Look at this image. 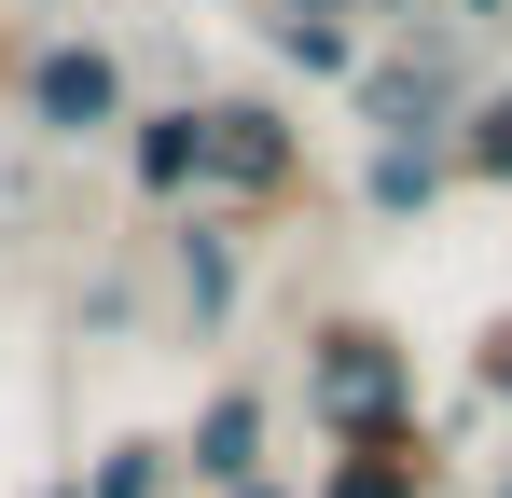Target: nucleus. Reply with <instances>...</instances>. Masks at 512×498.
I'll return each instance as SVG.
<instances>
[{
    "mask_svg": "<svg viewBox=\"0 0 512 498\" xmlns=\"http://www.w3.org/2000/svg\"><path fill=\"white\" fill-rule=\"evenodd\" d=\"M305 402H319V429H388V415H416L402 332H388V319H319V346H305Z\"/></svg>",
    "mask_w": 512,
    "mask_h": 498,
    "instance_id": "1",
    "label": "nucleus"
},
{
    "mask_svg": "<svg viewBox=\"0 0 512 498\" xmlns=\"http://www.w3.org/2000/svg\"><path fill=\"white\" fill-rule=\"evenodd\" d=\"M14 111H28V139H111L125 125V56L111 42H28L14 56Z\"/></svg>",
    "mask_w": 512,
    "mask_h": 498,
    "instance_id": "2",
    "label": "nucleus"
},
{
    "mask_svg": "<svg viewBox=\"0 0 512 498\" xmlns=\"http://www.w3.org/2000/svg\"><path fill=\"white\" fill-rule=\"evenodd\" d=\"M346 97H360V125H374V139H443V125L471 111V70H457V42H402V56H374V42H360Z\"/></svg>",
    "mask_w": 512,
    "mask_h": 498,
    "instance_id": "3",
    "label": "nucleus"
},
{
    "mask_svg": "<svg viewBox=\"0 0 512 498\" xmlns=\"http://www.w3.org/2000/svg\"><path fill=\"white\" fill-rule=\"evenodd\" d=\"M208 194H236L250 222L305 194V153H291V111L277 97H208Z\"/></svg>",
    "mask_w": 512,
    "mask_h": 498,
    "instance_id": "4",
    "label": "nucleus"
},
{
    "mask_svg": "<svg viewBox=\"0 0 512 498\" xmlns=\"http://www.w3.org/2000/svg\"><path fill=\"white\" fill-rule=\"evenodd\" d=\"M305 498H443V429L429 415H388V429H333L319 485Z\"/></svg>",
    "mask_w": 512,
    "mask_h": 498,
    "instance_id": "5",
    "label": "nucleus"
},
{
    "mask_svg": "<svg viewBox=\"0 0 512 498\" xmlns=\"http://www.w3.org/2000/svg\"><path fill=\"white\" fill-rule=\"evenodd\" d=\"M167 443H180V485H208V498H236V485L277 471V457H263V388H236V374H222V388L194 402V429H167Z\"/></svg>",
    "mask_w": 512,
    "mask_h": 498,
    "instance_id": "6",
    "label": "nucleus"
},
{
    "mask_svg": "<svg viewBox=\"0 0 512 498\" xmlns=\"http://www.w3.org/2000/svg\"><path fill=\"white\" fill-rule=\"evenodd\" d=\"M125 166H139V194H153V208H194V194H208V97L139 111V125H125Z\"/></svg>",
    "mask_w": 512,
    "mask_h": 498,
    "instance_id": "7",
    "label": "nucleus"
},
{
    "mask_svg": "<svg viewBox=\"0 0 512 498\" xmlns=\"http://www.w3.org/2000/svg\"><path fill=\"white\" fill-rule=\"evenodd\" d=\"M167 263H180V319H194V332H222V319H236V222L180 208V222H167Z\"/></svg>",
    "mask_w": 512,
    "mask_h": 498,
    "instance_id": "8",
    "label": "nucleus"
},
{
    "mask_svg": "<svg viewBox=\"0 0 512 498\" xmlns=\"http://www.w3.org/2000/svg\"><path fill=\"white\" fill-rule=\"evenodd\" d=\"M443 194H457L443 139H374V153H360V208H374V222H416V208H443Z\"/></svg>",
    "mask_w": 512,
    "mask_h": 498,
    "instance_id": "9",
    "label": "nucleus"
},
{
    "mask_svg": "<svg viewBox=\"0 0 512 498\" xmlns=\"http://www.w3.org/2000/svg\"><path fill=\"white\" fill-rule=\"evenodd\" d=\"M167 485H180V443H167V429H111L70 498H167Z\"/></svg>",
    "mask_w": 512,
    "mask_h": 498,
    "instance_id": "10",
    "label": "nucleus"
},
{
    "mask_svg": "<svg viewBox=\"0 0 512 498\" xmlns=\"http://www.w3.org/2000/svg\"><path fill=\"white\" fill-rule=\"evenodd\" d=\"M443 166H457V194H512V83L443 125Z\"/></svg>",
    "mask_w": 512,
    "mask_h": 498,
    "instance_id": "11",
    "label": "nucleus"
},
{
    "mask_svg": "<svg viewBox=\"0 0 512 498\" xmlns=\"http://www.w3.org/2000/svg\"><path fill=\"white\" fill-rule=\"evenodd\" d=\"M250 28L277 42V70H305V83H346V70H360V42H374V28H333V14H277V0H263Z\"/></svg>",
    "mask_w": 512,
    "mask_h": 498,
    "instance_id": "12",
    "label": "nucleus"
},
{
    "mask_svg": "<svg viewBox=\"0 0 512 498\" xmlns=\"http://www.w3.org/2000/svg\"><path fill=\"white\" fill-rule=\"evenodd\" d=\"M471 402H499V415H512V305L471 332Z\"/></svg>",
    "mask_w": 512,
    "mask_h": 498,
    "instance_id": "13",
    "label": "nucleus"
},
{
    "mask_svg": "<svg viewBox=\"0 0 512 498\" xmlns=\"http://www.w3.org/2000/svg\"><path fill=\"white\" fill-rule=\"evenodd\" d=\"M277 14H333V28H374L388 0H277Z\"/></svg>",
    "mask_w": 512,
    "mask_h": 498,
    "instance_id": "14",
    "label": "nucleus"
},
{
    "mask_svg": "<svg viewBox=\"0 0 512 498\" xmlns=\"http://www.w3.org/2000/svg\"><path fill=\"white\" fill-rule=\"evenodd\" d=\"M443 14H471V28H499V14H512V0H443Z\"/></svg>",
    "mask_w": 512,
    "mask_h": 498,
    "instance_id": "15",
    "label": "nucleus"
},
{
    "mask_svg": "<svg viewBox=\"0 0 512 498\" xmlns=\"http://www.w3.org/2000/svg\"><path fill=\"white\" fill-rule=\"evenodd\" d=\"M236 498H291V485H277V471H263V485H236Z\"/></svg>",
    "mask_w": 512,
    "mask_h": 498,
    "instance_id": "16",
    "label": "nucleus"
},
{
    "mask_svg": "<svg viewBox=\"0 0 512 498\" xmlns=\"http://www.w3.org/2000/svg\"><path fill=\"white\" fill-rule=\"evenodd\" d=\"M388 14H416V0H388Z\"/></svg>",
    "mask_w": 512,
    "mask_h": 498,
    "instance_id": "17",
    "label": "nucleus"
},
{
    "mask_svg": "<svg viewBox=\"0 0 512 498\" xmlns=\"http://www.w3.org/2000/svg\"><path fill=\"white\" fill-rule=\"evenodd\" d=\"M56 498H70V485H56Z\"/></svg>",
    "mask_w": 512,
    "mask_h": 498,
    "instance_id": "18",
    "label": "nucleus"
},
{
    "mask_svg": "<svg viewBox=\"0 0 512 498\" xmlns=\"http://www.w3.org/2000/svg\"><path fill=\"white\" fill-rule=\"evenodd\" d=\"M499 498H512V485H499Z\"/></svg>",
    "mask_w": 512,
    "mask_h": 498,
    "instance_id": "19",
    "label": "nucleus"
}]
</instances>
